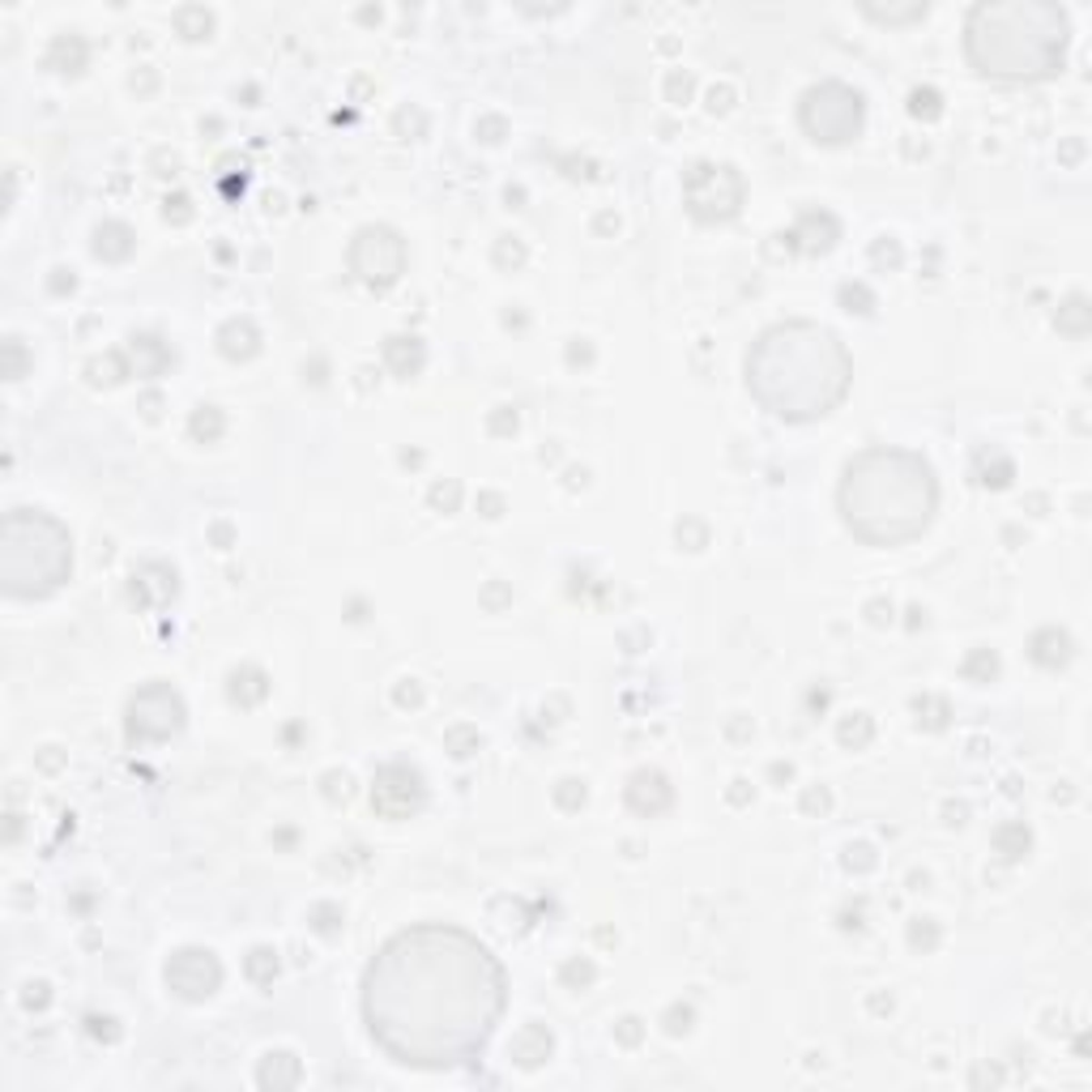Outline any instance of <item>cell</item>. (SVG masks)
Wrapping results in <instances>:
<instances>
[{
    "mask_svg": "<svg viewBox=\"0 0 1092 1092\" xmlns=\"http://www.w3.org/2000/svg\"><path fill=\"white\" fill-rule=\"evenodd\" d=\"M509 1003V978L461 926H410L363 973V1020L393 1063L453 1071L474 1063Z\"/></svg>",
    "mask_w": 1092,
    "mask_h": 1092,
    "instance_id": "cell-1",
    "label": "cell"
},
{
    "mask_svg": "<svg viewBox=\"0 0 1092 1092\" xmlns=\"http://www.w3.org/2000/svg\"><path fill=\"white\" fill-rule=\"evenodd\" d=\"M849 350L832 329L811 321L772 325L747 350L752 398L786 422H811L832 414L849 393Z\"/></svg>",
    "mask_w": 1092,
    "mask_h": 1092,
    "instance_id": "cell-2",
    "label": "cell"
},
{
    "mask_svg": "<svg viewBox=\"0 0 1092 1092\" xmlns=\"http://www.w3.org/2000/svg\"><path fill=\"white\" fill-rule=\"evenodd\" d=\"M845 529L867 546H905L922 538L939 509V483L922 453L867 448L845 465L837 491Z\"/></svg>",
    "mask_w": 1092,
    "mask_h": 1092,
    "instance_id": "cell-3",
    "label": "cell"
},
{
    "mask_svg": "<svg viewBox=\"0 0 1092 1092\" xmlns=\"http://www.w3.org/2000/svg\"><path fill=\"white\" fill-rule=\"evenodd\" d=\"M1071 22L1045 0H986L964 18V56L990 82H1045L1067 60Z\"/></svg>",
    "mask_w": 1092,
    "mask_h": 1092,
    "instance_id": "cell-4",
    "label": "cell"
},
{
    "mask_svg": "<svg viewBox=\"0 0 1092 1092\" xmlns=\"http://www.w3.org/2000/svg\"><path fill=\"white\" fill-rule=\"evenodd\" d=\"M0 572H5V590L13 598L56 594L73 572L69 529L48 513L13 509L5 517V534H0Z\"/></svg>",
    "mask_w": 1092,
    "mask_h": 1092,
    "instance_id": "cell-5",
    "label": "cell"
},
{
    "mask_svg": "<svg viewBox=\"0 0 1092 1092\" xmlns=\"http://www.w3.org/2000/svg\"><path fill=\"white\" fill-rule=\"evenodd\" d=\"M802 129L811 141L819 145H849L863 137V125H867V103L857 90L841 86V82H824V86H811L802 94Z\"/></svg>",
    "mask_w": 1092,
    "mask_h": 1092,
    "instance_id": "cell-6",
    "label": "cell"
},
{
    "mask_svg": "<svg viewBox=\"0 0 1092 1092\" xmlns=\"http://www.w3.org/2000/svg\"><path fill=\"white\" fill-rule=\"evenodd\" d=\"M747 184L730 163H695L683 180V201L695 222H730L743 210Z\"/></svg>",
    "mask_w": 1092,
    "mask_h": 1092,
    "instance_id": "cell-7",
    "label": "cell"
},
{
    "mask_svg": "<svg viewBox=\"0 0 1092 1092\" xmlns=\"http://www.w3.org/2000/svg\"><path fill=\"white\" fill-rule=\"evenodd\" d=\"M350 269L359 273L367 286H388L402 278L406 269V244L393 226H363L355 244H350Z\"/></svg>",
    "mask_w": 1092,
    "mask_h": 1092,
    "instance_id": "cell-8",
    "label": "cell"
},
{
    "mask_svg": "<svg viewBox=\"0 0 1092 1092\" xmlns=\"http://www.w3.org/2000/svg\"><path fill=\"white\" fill-rule=\"evenodd\" d=\"M184 730V700L167 683H149L129 705V738L133 743H163Z\"/></svg>",
    "mask_w": 1092,
    "mask_h": 1092,
    "instance_id": "cell-9",
    "label": "cell"
},
{
    "mask_svg": "<svg viewBox=\"0 0 1092 1092\" xmlns=\"http://www.w3.org/2000/svg\"><path fill=\"white\" fill-rule=\"evenodd\" d=\"M222 982V964L214 960V952H201V948H184L167 960V986L188 999V1003H201L218 990Z\"/></svg>",
    "mask_w": 1092,
    "mask_h": 1092,
    "instance_id": "cell-10",
    "label": "cell"
},
{
    "mask_svg": "<svg viewBox=\"0 0 1092 1092\" xmlns=\"http://www.w3.org/2000/svg\"><path fill=\"white\" fill-rule=\"evenodd\" d=\"M372 802L384 819H406L422 807V782L418 772L402 768V764H388L376 772V786H372Z\"/></svg>",
    "mask_w": 1092,
    "mask_h": 1092,
    "instance_id": "cell-11",
    "label": "cell"
},
{
    "mask_svg": "<svg viewBox=\"0 0 1092 1092\" xmlns=\"http://www.w3.org/2000/svg\"><path fill=\"white\" fill-rule=\"evenodd\" d=\"M628 802L645 815H657V811H666L671 807V786H666V776L661 772H636L632 776V786H628Z\"/></svg>",
    "mask_w": 1092,
    "mask_h": 1092,
    "instance_id": "cell-12",
    "label": "cell"
},
{
    "mask_svg": "<svg viewBox=\"0 0 1092 1092\" xmlns=\"http://www.w3.org/2000/svg\"><path fill=\"white\" fill-rule=\"evenodd\" d=\"M384 359H388V367H393L398 376H414L418 367H422V342L418 337H393L384 346Z\"/></svg>",
    "mask_w": 1092,
    "mask_h": 1092,
    "instance_id": "cell-13",
    "label": "cell"
},
{
    "mask_svg": "<svg viewBox=\"0 0 1092 1092\" xmlns=\"http://www.w3.org/2000/svg\"><path fill=\"white\" fill-rule=\"evenodd\" d=\"M222 355H230V359L256 355V329H252L248 321H230V325L222 329Z\"/></svg>",
    "mask_w": 1092,
    "mask_h": 1092,
    "instance_id": "cell-14",
    "label": "cell"
},
{
    "mask_svg": "<svg viewBox=\"0 0 1092 1092\" xmlns=\"http://www.w3.org/2000/svg\"><path fill=\"white\" fill-rule=\"evenodd\" d=\"M546 1055H551V1033L538 1029V1025H529V1029L517 1037V1059H521L525 1067H538Z\"/></svg>",
    "mask_w": 1092,
    "mask_h": 1092,
    "instance_id": "cell-15",
    "label": "cell"
},
{
    "mask_svg": "<svg viewBox=\"0 0 1092 1092\" xmlns=\"http://www.w3.org/2000/svg\"><path fill=\"white\" fill-rule=\"evenodd\" d=\"M94 252H99V256H107V261H120V256H129V252H133L129 226H120V222L103 226V230H99V244H94Z\"/></svg>",
    "mask_w": 1092,
    "mask_h": 1092,
    "instance_id": "cell-16",
    "label": "cell"
},
{
    "mask_svg": "<svg viewBox=\"0 0 1092 1092\" xmlns=\"http://www.w3.org/2000/svg\"><path fill=\"white\" fill-rule=\"evenodd\" d=\"M175 22H180V30H184L188 38H201V34H210V26H214V18H210L206 9H180Z\"/></svg>",
    "mask_w": 1092,
    "mask_h": 1092,
    "instance_id": "cell-17",
    "label": "cell"
},
{
    "mask_svg": "<svg viewBox=\"0 0 1092 1092\" xmlns=\"http://www.w3.org/2000/svg\"><path fill=\"white\" fill-rule=\"evenodd\" d=\"M248 973H252V978H256V982L265 986V982L273 978V973H278V952H269V948H256V952L248 956Z\"/></svg>",
    "mask_w": 1092,
    "mask_h": 1092,
    "instance_id": "cell-18",
    "label": "cell"
},
{
    "mask_svg": "<svg viewBox=\"0 0 1092 1092\" xmlns=\"http://www.w3.org/2000/svg\"><path fill=\"white\" fill-rule=\"evenodd\" d=\"M871 734H875V726H871V721H867L863 713H857L853 721H845V726H841V743H853V747H863V743H871Z\"/></svg>",
    "mask_w": 1092,
    "mask_h": 1092,
    "instance_id": "cell-19",
    "label": "cell"
},
{
    "mask_svg": "<svg viewBox=\"0 0 1092 1092\" xmlns=\"http://www.w3.org/2000/svg\"><path fill=\"white\" fill-rule=\"evenodd\" d=\"M909 111H913V115H926V120H930V115H939V94H934V90H913Z\"/></svg>",
    "mask_w": 1092,
    "mask_h": 1092,
    "instance_id": "cell-20",
    "label": "cell"
},
{
    "mask_svg": "<svg viewBox=\"0 0 1092 1092\" xmlns=\"http://www.w3.org/2000/svg\"><path fill=\"white\" fill-rule=\"evenodd\" d=\"M218 427H222V418H218L214 410H210V414H197V418H192V432H197V436H218Z\"/></svg>",
    "mask_w": 1092,
    "mask_h": 1092,
    "instance_id": "cell-21",
    "label": "cell"
},
{
    "mask_svg": "<svg viewBox=\"0 0 1092 1092\" xmlns=\"http://www.w3.org/2000/svg\"><path fill=\"white\" fill-rule=\"evenodd\" d=\"M457 495H461V487H457V483H448V491H444V487H436V491H432V499L440 503V509H457Z\"/></svg>",
    "mask_w": 1092,
    "mask_h": 1092,
    "instance_id": "cell-22",
    "label": "cell"
},
{
    "mask_svg": "<svg viewBox=\"0 0 1092 1092\" xmlns=\"http://www.w3.org/2000/svg\"><path fill=\"white\" fill-rule=\"evenodd\" d=\"M679 90H683V99H687V90H691V77H679V73L671 77V94H679Z\"/></svg>",
    "mask_w": 1092,
    "mask_h": 1092,
    "instance_id": "cell-23",
    "label": "cell"
},
{
    "mask_svg": "<svg viewBox=\"0 0 1092 1092\" xmlns=\"http://www.w3.org/2000/svg\"><path fill=\"white\" fill-rule=\"evenodd\" d=\"M807 807H811V811H815V807H819V811H824V807H828V798H824V790H819V794L811 790V794H807Z\"/></svg>",
    "mask_w": 1092,
    "mask_h": 1092,
    "instance_id": "cell-24",
    "label": "cell"
}]
</instances>
